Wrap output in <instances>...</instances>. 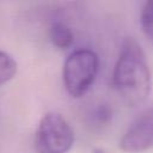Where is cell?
Listing matches in <instances>:
<instances>
[{
	"label": "cell",
	"instance_id": "cell-1",
	"mask_svg": "<svg viewBox=\"0 0 153 153\" xmlns=\"http://www.w3.org/2000/svg\"><path fill=\"white\" fill-rule=\"evenodd\" d=\"M112 82L122 98L131 106L147 100L151 93V72L140 44L131 37L124 38L114 67Z\"/></svg>",
	"mask_w": 153,
	"mask_h": 153
},
{
	"label": "cell",
	"instance_id": "cell-2",
	"mask_svg": "<svg viewBox=\"0 0 153 153\" xmlns=\"http://www.w3.org/2000/svg\"><path fill=\"white\" fill-rule=\"evenodd\" d=\"M98 68V55L93 50L82 48L71 53L62 68L66 91L74 98L82 97L94 82Z\"/></svg>",
	"mask_w": 153,
	"mask_h": 153
},
{
	"label": "cell",
	"instance_id": "cell-3",
	"mask_svg": "<svg viewBox=\"0 0 153 153\" xmlns=\"http://www.w3.org/2000/svg\"><path fill=\"white\" fill-rule=\"evenodd\" d=\"M74 143V131L67 120L57 112L42 116L35 133L37 153H67Z\"/></svg>",
	"mask_w": 153,
	"mask_h": 153
},
{
	"label": "cell",
	"instance_id": "cell-4",
	"mask_svg": "<svg viewBox=\"0 0 153 153\" xmlns=\"http://www.w3.org/2000/svg\"><path fill=\"white\" fill-rule=\"evenodd\" d=\"M153 147V108L143 111L124 131L120 148L127 153H141Z\"/></svg>",
	"mask_w": 153,
	"mask_h": 153
},
{
	"label": "cell",
	"instance_id": "cell-5",
	"mask_svg": "<svg viewBox=\"0 0 153 153\" xmlns=\"http://www.w3.org/2000/svg\"><path fill=\"white\" fill-rule=\"evenodd\" d=\"M49 38L57 49H68L74 39L72 30L61 22H55L49 29Z\"/></svg>",
	"mask_w": 153,
	"mask_h": 153
},
{
	"label": "cell",
	"instance_id": "cell-6",
	"mask_svg": "<svg viewBox=\"0 0 153 153\" xmlns=\"http://www.w3.org/2000/svg\"><path fill=\"white\" fill-rule=\"evenodd\" d=\"M17 73V62L7 53L0 50V85L8 82Z\"/></svg>",
	"mask_w": 153,
	"mask_h": 153
},
{
	"label": "cell",
	"instance_id": "cell-7",
	"mask_svg": "<svg viewBox=\"0 0 153 153\" xmlns=\"http://www.w3.org/2000/svg\"><path fill=\"white\" fill-rule=\"evenodd\" d=\"M140 25L143 35L153 43V0L143 4L140 13Z\"/></svg>",
	"mask_w": 153,
	"mask_h": 153
},
{
	"label": "cell",
	"instance_id": "cell-8",
	"mask_svg": "<svg viewBox=\"0 0 153 153\" xmlns=\"http://www.w3.org/2000/svg\"><path fill=\"white\" fill-rule=\"evenodd\" d=\"M92 153H108V152H105V151L102 149V148H93V149H92Z\"/></svg>",
	"mask_w": 153,
	"mask_h": 153
}]
</instances>
